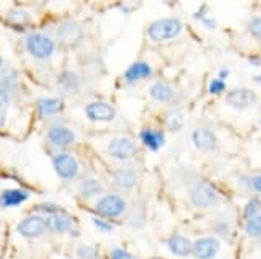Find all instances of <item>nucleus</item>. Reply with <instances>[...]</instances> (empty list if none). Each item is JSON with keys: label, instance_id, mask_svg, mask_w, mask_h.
Here are the masks:
<instances>
[{"label": "nucleus", "instance_id": "f257e3e1", "mask_svg": "<svg viewBox=\"0 0 261 259\" xmlns=\"http://www.w3.org/2000/svg\"><path fill=\"white\" fill-rule=\"evenodd\" d=\"M189 198L191 204L197 208H212L218 205L220 202L218 190L215 189L213 184H210L208 181H203V179H199V181L191 184Z\"/></svg>", "mask_w": 261, "mask_h": 259}, {"label": "nucleus", "instance_id": "f03ea898", "mask_svg": "<svg viewBox=\"0 0 261 259\" xmlns=\"http://www.w3.org/2000/svg\"><path fill=\"white\" fill-rule=\"evenodd\" d=\"M181 29H183V26H181V22L175 18L159 19V21H154L149 26L147 36L155 42H164V40H170L179 36Z\"/></svg>", "mask_w": 261, "mask_h": 259}, {"label": "nucleus", "instance_id": "7ed1b4c3", "mask_svg": "<svg viewBox=\"0 0 261 259\" xmlns=\"http://www.w3.org/2000/svg\"><path fill=\"white\" fill-rule=\"evenodd\" d=\"M95 208L99 215H103L105 218H119L127 208L125 200L117 194H108L105 197H101L96 204Z\"/></svg>", "mask_w": 261, "mask_h": 259}, {"label": "nucleus", "instance_id": "20e7f679", "mask_svg": "<svg viewBox=\"0 0 261 259\" xmlns=\"http://www.w3.org/2000/svg\"><path fill=\"white\" fill-rule=\"evenodd\" d=\"M28 51L37 60H45L55 51V42L43 34H32L26 40Z\"/></svg>", "mask_w": 261, "mask_h": 259}, {"label": "nucleus", "instance_id": "39448f33", "mask_svg": "<svg viewBox=\"0 0 261 259\" xmlns=\"http://www.w3.org/2000/svg\"><path fill=\"white\" fill-rule=\"evenodd\" d=\"M108 152L111 157H114L117 160H128L136 155L138 148H136V142L133 139L120 136V138H114L109 142Z\"/></svg>", "mask_w": 261, "mask_h": 259}, {"label": "nucleus", "instance_id": "423d86ee", "mask_svg": "<svg viewBox=\"0 0 261 259\" xmlns=\"http://www.w3.org/2000/svg\"><path fill=\"white\" fill-rule=\"evenodd\" d=\"M84 31L77 22L67 21L58 27V42L64 47H75V45L82 40Z\"/></svg>", "mask_w": 261, "mask_h": 259}, {"label": "nucleus", "instance_id": "0eeeda50", "mask_svg": "<svg viewBox=\"0 0 261 259\" xmlns=\"http://www.w3.org/2000/svg\"><path fill=\"white\" fill-rule=\"evenodd\" d=\"M53 166L56 173L63 179H72L79 173V163L69 154H60L53 159Z\"/></svg>", "mask_w": 261, "mask_h": 259}, {"label": "nucleus", "instance_id": "6e6552de", "mask_svg": "<svg viewBox=\"0 0 261 259\" xmlns=\"http://www.w3.org/2000/svg\"><path fill=\"white\" fill-rule=\"evenodd\" d=\"M226 101H228V104L234 107L236 110H244L247 107H250L252 104H255L256 95L250 88H237V90H232L228 95V99Z\"/></svg>", "mask_w": 261, "mask_h": 259}, {"label": "nucleus", "instance_id": "1a4fd4ad", "mask_svg": "<svg viewBox=\"0 0 261 259\" xmlns=\"http://www.w3.org/2000/svg\"><path fill=\"white\" fill-rule=\"evenodd\" d=\"M47 229V222L42 216H29L26 219H22L18 226V232L22 235V237L28 239H36L40 237V235Z\"/></svg>", "mask_w": 261, "mask_h": 259}, {"label": "nucleus", "instance_id": "9d476101", "mask_svg": "<svg viewBox=\"0 0 261 259\" xmlns=\"http://www.w3.org/2000/svg\"><path fill=\"white\" fill-rule=\"evenodd\" d=\"M220 250V242L215 237H203L192 245V254L197 259H212L217 256Z\"/></svg>", "mask_w": 261, "mask_h": 259}, {"label": "nucleus", "instance_id": "9b49d317", "mask_svg": "<svg viewBox=\"0 0 261 259\" xmlns=\"http://www.w3.org/2000/svg\"><path fill=\"white\" fill-rule=\"evenodd\" d=\"M85 114L93 122H109L116 117V109L106 103H92L87 106Z\"/></svg>", "mask_w": 261, "mask_h": 259}, {"label": "nucleus", "instance_id": "f8f14e48", "mask_svg": "<svg viewBox=\"0 0 261 259\" xmlns=\"http://www.w3.org/2000/svg\"><path fill=\"white\" fill-rule=\"evenodd\" d=\"M47 136H48L50 142L58 146V148H67V146H71L75 141V134L69 128L61 127V125L51 127L47 133Z\"/></svg>", "mask_w": 261, "mask_h": 259}, {"label": "nucleus", "instance_id": "ddd939ff", "mask_svg": "<svg viewBox=\"0 0 261 259\" xmlns=\"http://www.w3.org/2000/svg\"><path fill=\"white\" fill-rule=\"evenodd\" d=\"M192 142L200 151H213L217 148V136L207 128H197L192 133Z\"/></svg>", "mask_w": 261, "mask_h": 259}, {"label": "nucleus", "instance_id": "4468645a", "mask_svg": "<svg viewBox=\"0 0 261 259\" xmlns=\"http://www.w3.org/2000/svg\"><path fill=\"white\" fill-rule=\"evenodd\" d=\"M45 222H47V229H50L53 232H60V234L67 232L72 227V218L63 211L53 213V215H50L47 219H45Z\"/></svg>", "mask_w": 261, "mask_h": 259}, {"label": "nucleus", "instance_id": "2eb2a0df", "mask_svg": "<svg viewBox=\"0 0 261 259\" xmlns=\"http://www.w3.org/2000/svg\"><path fill=\"white\" fill-rule=\"evenodd\" d=\"M168 248L173 254L179 257H186L192 253V243L189 239L183 237V235H173V237L168 240Z\"/></svg>", "mask_w": 261, "mask_h": 259}, {"label": "nucleus", "instance_id": "dca6fc26", "mask_svg": "<svg viewBox=\"0 0 261 259\" xmlns=\"http://www.w3.org/2000/svg\"><path fill=\"white\" fill-rule=\"evenodd\" d=\"M152 74V69L151 66L147 63H143V61H138L132 64L127 72H125V80L127 82H138V80H143V78H147L151 77Z\"/></svg>", "mask_w": 261, "mask_h": 259}, {"label": "nucleus", "instance_id": "f3484780", "mask_svg": "<svg viewBox=\"0 0 261 259\" xmlns=\"http://www.w3.org/2000/svg\"><path fill=\"white\" fill-rule=\"evenodd\" d=\"M28 197H29V194L21 189H8V190H4L2 195H0V205L16 207V205H21L22 202H26Z\"/></svg>", "mask_w": 261, "mask_h": 259}, {"label": "nucleus", "instance_id": "a211bd4d", "mask_svg": "<svg viewBox=\"0 0 261 259\" xmlns=\"http://www.w3.org/2000/svg\"><path fill=\"white\" fill-rule=\"evenodd\" d=\"M140 138L143 141V144L146 148H149L151 151H159L164 146L165 139H164V134L161 131H154V130H143L140 133Z\"/></svg>", "mask_w": 261, "mask_h": 259}, {"label": "nucleus", "instance_id": "6ab92c4d", "mask_svg": "<svg viewBox=\"0 0 261 259\" xmlns=\"http://www.w3.org/2000/svg\"><path fill=\"white\" fill-rule=\"evenodd\" d=\"M39 110L42 116H53V114H58L63 109V101L60 98H43L39 99Z\"/></svg>", "mask_w": 261, "mask_h": 259}, {"label": "nucleus", "instance_id": "aec40b11", "mask_svg": "<svg viewBox=\"0 0 261 259\" xmlns=\"http://www.w3.org/2000/svg\"><path fill=\"white\" fill-rule=\"evenodd\" d=\"M151 96L159 101V103H167L173 98V88L167 85V83H162V82H157L151 87Z\"/></svg>", "mask_w": 261, "mask_h": 259}, {"label": "nucleus", "instance_id": "412c9836", "mask_svg": "<svg viewBox=\"0 0 261 259\" xmlns=\"http://www.w3.org/2000/svg\"><path fill=\"white\" fill-rule=\"evenodd\" d=\"M114 183L122 189H132L136 184V173L130 170H120L114 175Z\"/></svg>", "mask_w": 261, "mask_h": 259}, {"label": "nucleus", "instance_id": "4be33fe9", "mask_svg": "<svg viewBox=\"0 0 261 259\" xmlns=\"http://www.w3.org/2000/svg\"><path fill=\"white\" fill-rule=\"evenodd\" d=\"M101 190H103V186H101V183L96 181V179H85L81 184V194L84 197H95Z\"/></svg>", "mask_w": 261, "mask_h": 259}, {"label": "nucleus", "instance_id": "5701e85b", "mask_svg": "<svg viewBox=\"0 0 261 259\" xmlns=\"http://www.w3.org/2000/svg\"><path fill=\"white\" fill-rule=\"evenodd\" d=\"M60 83H61V87L66 90V92H75V90L79 88V83H81V80H79L77 74L66 71L60 77Z\"/></svg>", "mask_w": 261, "mask_h": 259}, {"label": "nucleus", "instance_id": "b1692460", "mask_svg": "<svg viewBox=\"0 0 261 259\" xmlns=\"http://www.w3.org/2000/svg\"><path fill=\"white\" fill-rule=\"evenodd\" d=\"M8 21L11 24H28L31 21V16L24 10H11L8 13Z\"/></svg>", "mask_w": 261, "mask_h": 259}, {"label": "nucleus", "instance_id": "393cba45", "mask_svg": "<svg viewBox=\"0 0 261 259\" xmlns=\"http://www.w3.org/2000/svg\"><path fill=\"white\" fill-rule=\"evenodd\" d=\"M245 231L250 237H261V215H256L252 219H248Z\"/></svg>", "mask_w": 261, "mask_h": 259}, {"label": "nucleus", "instance_id": "a878e982", "mask_svg": "<svg viewBox=\"0 0 261 259\" xmlns=\"http://www.w3.org/2000/svg\"><path fill=\"white\" fill-rule=\"evenodd\" d=\"M167 127L172 131H178L183 127V116H181L178 110H172L167 116Z\"/></svg>", "mask_w": 261, "mask_h": 259}, {"label": "nucleus", "instance_id": "bb28decb", "mask_svg": "<svg viewBox=\"0 0 261 259\" xmlns=\"http://www.w3.org/2000/svg\"><path fill=\"white\" fill-rule=\"evenodd\" d=\"M259 208H261L259 200H258V198H252V200L248 202V204L245 205V210H244V213H245V218L252 219L253 216H256V213L259 211Z\"/></svg>", "mask_w": 261, "mask_h": 259}, {"label": "nucleus", "instance_id": "cd10ccee", "mask_svg": "<svg viewBox=\"0 0 261 259\" xmlns=\"http://www.w3.org/2000/svg\"><path fill=\"white\" fill-rule=\"evenodd\" d=\"M77 256L81 259H95L98 256L96 250L93 246H88V245H81L77 248Z\"/></svg>", "mask_w": 261, "mask_h": 259}, {"label": "nucleus", "instance_id": "c85d7f7f", "mask_svg": "<svg viewBox=\"0 0 261 259\" xmlns=\"http://www.w3.org/2000/svg\"><path fill=\"white\" fill-rule=\"evenodd\" d=\"M248 31L252 32V36L256 39H261V18H253L248 22Z\"/></svg>", "mask_w": 261, "mask_h": 259}, {"label": "nucleus", "instance_id": "c756f323", "mask_svg": "<svg viewBox=\"0 0 261 259\" xmlns=\"http://www.w3.org/2000/svg\"><path fill=\"white\" fill-rule=\"evenodd\" d=\"M111 259H138V257L133 256L132 253H128V251H125V250L116 248L114 251L111 253Z\"/></svg>", "mask_w": 261, "mask_h": 259}, {"label": "nucleus", "instance_id": "7c9ffc66", "mask_svg": "<svg viewBox=\"0 0 261 259\" xmlns=\"http://www.w3.org/2000/svg\"><path fill=\"white\" fill-rule=\"evenodd\" d=\"M224 88H226V85H224L223 80H213L210 83V93L212 95H220V93L224 92Z\"/></svg>", "mask_w": 261, "mask_h": 259}, {"label": "nucleus", "instance_id": "2f4dec72", "mask_svg": "<svg viewBox=\"0 0 261 259\" xmlns=\"http://www.w3.org/2000/svg\"><path fill=\"white\" fill-rule=\"evenodd\" d=\"M93 224L98 227V229H101V231H105V232H111L112 231V226L111 224H108V222H105V221H101V219H98V218H93Z\"/></svg>", "mask_w": 261, "mask_h": 259}, {"label": "nucleus", "instance_id": "473e14b6", "mask_svg": "<svg viewBox=\"0 0 261 259\" xmlns=\"http://www.w3.org/2000/svg\"><path fill=\"white\" fill-rule=\"evenodd\" d=\"M37 210H43V211L50 213V215H53V213H58V211H60V208L56 207V205H39Z\"/></svg>", "mask_w": 261, "mask_h": 259}, {"label": "nucleus", "instance_id": "72a5a7b5", "mask_svg": "<svg viewBox=\"0 0 261 259\" xmlns=\"http://www.w3.org/2000/svg\"><path fill=\"white\" fill-rule=\"evenodd\" d=\"M252 187L256 190V192L261 194V175H258V176H255V178L252 179Z\"/></svg>", "mask_w": 261, "mask_h": 259}, {"label": "nucleus", "instance_id": "f704fd0d", "mask_svg": "<svg viewBox=\"0 0 261 259\" xmlns=\"http://www.w3.org/2000/svg\"><path fill=\"white\" fill-rule=\"evenodd\" d=\"M202 22H203V24H205L207 27H210V29H213V27H215V22H213V19H207V18H203V19H202Z\"/></svg>", "mask_w": 261, "mask_h": 259}, {"label": "nucleus", "instance_id": "c9c22d12", "mask_svg": "<svg viewBox=\"0 0 261 259\" xmlns=\"http://www.w3.org/2000/svg\"><path fill=\"white\" fill-rule=\"evenodd\" d=\"M4 122H5V110L2 106H0V127L4 125Z\"/></svg>", "mask_w": 261, "mask_h": 259}, {"label": "nucleus", "instance_id": "e433bc0d", "mask_svg": "<svg viewBox=\"0 0 261 259\" xmlns=\"http://www.w3.org/2000/svg\"><path fill=\"white\" fill-rule=\"evenodd\" d=\"M220 75H221L223 78H224V77H228V75H229V71H228V69H223V71L220 72Z\"/></svg>", "mask_w": 261, "mask_h": 259}, {"label": "nucleus", "instance_id": "4c0bfd02", "mask_svg": "<svg viewBox=\"0 0 261 259\" xmlns=\"http://www.w3.org/2000/svg\"><path fill=\"white\" fill-rule=\"evenodd\" d=\"M0 66H2V60H0Z\"/></svg>", "mask_w": 261, "mask_h": 259}]
</instances>
